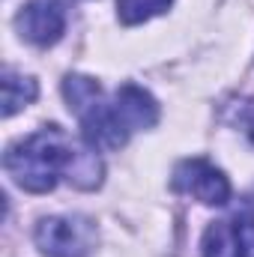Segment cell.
Returning a JSON list of instances; mask_svg holds the SVG:
<instances>
[{
    "label": "cell",
    "instance_id": "cell-1",
    "mask_svg": "<svg viewBox=\"0 0 254 257\" xmlns=\"http://www.w3.org/2000/svg\"><path fill=\"white\" fill-rule=\"evenodd\" d=\"M3 168L18 189L33 194L51 192L60 177L78 189H96L102 183V162L96 159V150H78L60 126H42L9 144Z\"/></svg>",
    "mask_w": 254,
    "mask_h": 257
},
{
    "label": "cell",
    "instance_id": "cell-2",
    "mask_svg": "<svg viewBox=\"0 0 254 257\" xmlns=\"http://www.w3.org/2000/svg\"><path fill=\"white\" fill-rule=\"evenodd\" d=\"M33 239L48 257H90L99 242V230L87 215H48L39 218Z\"/></svg>",
    "mask_w": 254,
    "mask_h": 257
},
{
    "label": "cell",
    "instance_id": "cell-3",
    "mask_svg": "<svg viewBox=\"0 0 254 257\" xmlns=\"http://www.w3.org/2000/svg\"><path fill=\"white\" fill-rule=\"evenodd\" d=\"M174 192L189 194L206 206H221L230 197V180L206 159H183L174 168Z\"/></svg>",
    "mask_w": 254,
    "mask_h": 257
},
{
    "label": "cell",
    "instance_id": "cell-4",
    "mask_svg": "<svg viewBox=\"0 0 254 257\" xmlns=\"http://www.w3.org/2000/svg\"><path fill=\"white\" fill-rule=\"evenodd\" d=\"M203 257H254V215L212 221L200 242Z\"/></svg>",
    "mask_w": 254,
    "mask_h": 257
},
{
    "label": "cell",
    "instance_id": "cell-5",
    "mask_svg": "<svg viewBox=\"0 0 254 257\" xmlns=\"http://www.w3.org/2000/svg\"><path fill=\"white\" fill-rule=\"evenodd\" d=\"M15 27L21 33V39H27L30 45L48 48L54 45L66 30V9L60 0H30L27 6H21Z\"/></svg>",
    "mask_w": 254,
    "mask_h": 257
},
{
    "label": "cell",
    "instance_id": "cell-6",
    "mask_svg": "<svg viewBox=\"0 0 254 257\" xmlns=\"http://www.w3.org/2000/svg\"><path fill=\"white\" fill-rule=\"evenodd\" d=\"M111 108L120 117V123L129 128V135L138 128H153L159 123V102L138 84H123L114 93Z\"/></svg>",
    "mask_w": 254,
    "mask_h": 257
},
{
    "label": "cell",
    "instance_id": "cell-7",
    "mask_svg": "<svg viewBox=\"0 0 254 257\" xmlns=\"http://www.w3.org/2000/svg\"><path fill=\"white\" fill-rule=\"evenodd\" d=\"M39 96V87L30 75H18L12 69L3 72L0 78V105H3V117L18 114L21 108H27L33 99Z\"/></svg>",
    "mask_w": 254,
    "mask_h": 257
},
{
    "label": "cell",
    "instance_id": "cell-8",
    "mask_svg": "<svg viewBox=\"0 0 254 257\" xmlns=\"http://www.w3.org/2000/svg\"><path fill=\"white\" fill-rule=\"evenodd\" d=\"M63 96H66V102H69V108L81 117L93 105L102 102V87L90 75H66L63 78Z\"/></svg>",
    "mask_w": 254,
    "mask_h": 257
},
{
    "label": "cell",
    "instance_id": "cell-9",
    "mask_svg": "<svg viewBox=\"0 0 254 257\" xmlns=\"http://www.w3.org/2000/svg\"><path fill=\"white\" fill-rule=\"evenodd\" d=\"M174 0H117V15L123 24H144L162 15Z\"/></svg>",
    "mask_w": 254,
    "mask_h": 257
},
{
    "label": "cell",
    "instance_id": "cell-10",
    "mask_svg": "<svg viewBox=\"0 0 254 257\" xmlns=\"http://www.w3.org/2000/svg\"><path fill=\"white\" fill-rule=\"evenodd\" d=\"M245 128H248V138L254 141V108L248 111V117H245Z\"/></svg>",
    "mask_w": 254,
    "mask_h": 257
}]
</instances>
